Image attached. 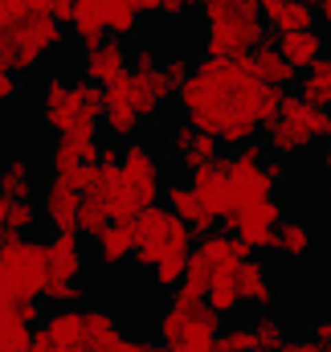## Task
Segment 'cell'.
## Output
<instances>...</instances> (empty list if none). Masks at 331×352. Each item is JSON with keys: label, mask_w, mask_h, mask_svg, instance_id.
<instances>
[{"label": "cell", "mask_w": 331, "mask_h": 352, "mask_svg": "<svg viewBox=\"0 0 331 352\" xmlns=\"http://www.w3.org/2000/svg\"><path fill=\"white\" fill-rule=\"evenodd\" d=\"M311 4H315V21L331 25V0H311Z\"/></svg>", "instance_id": "obj_52"}, {"label": "cell", "mask_w": 331, "mask_h": 352, "mask_svg": "<svg viewBox=\"0 0 331 352\" xmlns=\"http://www.w3.org/2000/svg\"><path fill=\"white\" fill-rule=\"evenodd\" d=\"M127 78V74H123ZM111 82V87H102V127L111 131V140H135V131L144 127V115H139V107L131 102V94H127V82Z\"/></svg>", "instance_id": "obj_17"}, {"label": "cell", "mask_w": 331, "mask_h": 352, "mask_svg": "<svg viewBox=\"0 0 331 352\" xmlns=\"http://www.w3.org/2000/svg\"><path fill=\"white\" fill-rule=\"evenodd\" d=\"M111 226V213H106V205H102V197H94V192H82L78 197V217H74V234L78 238H98L102 230Z\"/></svg>", "instance_id": "obj_31"}, {"label": "cell", "mask_w": 331, "mask_h": 352, "mask_svg": "<svg viewBox=\"0 0 331 352\" xmlns=\"http://www.w3.org/2000/svg\"><path fill=\"white\" fill-rule=\"evenodd\" d=\"M139 16H156V8H160V0H127Z\"/></svg>", "instance_id": "obj_51"}, {"label": "cell", "mask_w": 331, "mask_h": 352, "mask_svg": "<svg viewBox=\"0 0 331 352\" xmlns=\"http://www.w3.org/2000/svg\"><path fill=\"white\" fill-rule=\"evenodd\" d=\"M82 238L78 234H54L45 242V299L58 307H74L82 303Z\"/></svg>", "instance_id": "obj_9"}, {"label": "cell", "mask_w": 331, "mask_h": 352, "mask_svg": "<svg viewBox=\"0 0 331 352\" xmlns=\"http://www.w3.org/2000/svg\"><path fill=\"white\" fill-rule=\"evenodd\" d=\"M188 188H192V197L201 201V209L209 213V217H225L229 209H233V192H229V173H225V160H217V164H205V168H196V173H188L184 180Z\"/></svg>", "instance_id": "obj_16"}, {"label": "cell", "mask_w": 331, "mask_h": 352, "mask_svg": "<svg viewBox=\"0 0 331 352\" xmlns=\"http://www.w3.org/2000/svg\"><path fill=\"white\" fill-rule=\"evenodd\" d=\"M323 168L331 173V144H328V152H323Z\"/></svg>", "instance_id": "obj_57"}, {"label": "cell", "mask_w": 331, "mask_h": 352, "mask_svg": "<svg viewBox=\"0 0 331 352\" xmlns=\"http://www.w3.org/2000/svg\"><path fill=\"white\" fill-rule=\"evenodd\" d=\"M131 70H160V54L152 50V45H139V50H131Z\"/></svg>", "instance_id": "obj_42"}, {"label": "cell", "mask_w": 331, "mask_h": 352, "mask_svg": "<svg viewBox=\"0 0 331 352\" xmlns=\"http://www.w3.org/2000/svg\"><path fill=\"white\" fill-rule=\"evenodd\" d=\"M16 94H21V82H16V74L0 66V107H8V102H16Z\"/></svg>", "instance_id": "obj_43"}, {"label": "cell", "mask_w": 331, "mask_h": 352, "mask_svg": "<svg viewBox=\"0 0 331 352\" xmlns=\"http://www.w3.org/2000/svg\"><path fill=\"white\" fill-rule=\"evenodd\" d=\"M299 98H303V102H311V107L331 111V66L323 62V58L303 74V82H299Z\"/></svg>", "instance_id": "obj_33"}, {"label": "cell", "mask_w": 331, "mask_h": 352, "mask_svg": "<svg viewBox=\"0 0 331 352\" xmlns=\"http://www.w3.org/2000/svg\"><path fill=\"white\" fill-rule=\"evenodd\" d=\"M274 254H282L286 263H311L319 254V234L307 221H278L274 230Z\"/></svg>", "instance_id": "obj_24"}, {"label": "cell", "mask_w": 331, "mask_h": 352, "mask_svg": "<svg viewBox=\"0 0 331 352\" xmlns=\"http://www.w3.org/2000/svg\"><path fill=\"white\" fill-rule=\"evenodd\" d=\"M4 303H12V295H8V283H4V274H0V307Z\"/></svg>", "instance_id": "obj_56"}, {"label": "cell", "mask_w": 331, "mask_h": 352, "mask_svg": "<svg viewBox=\"0 0 331 352\" xmlns=\"http://www.w3.org/2000/svg\"><path fill=\"white\" fill-rule=\"evenodd\" d=\"M282 221V205L274 197L266 201H249V205H233L225 213V226L233 230V238L246 246L249 254H266L274 250V230Z\"/></svg>", "instance_id": "obj_12"}, {"label": "cell", "mask_w": 331, "mask_h": 352, "mask_svg": "<svg viewBox=\"0 0 331 352\" xmlns=\"http://www.w3.org/2000/svg\"><path fill=\"white\" fill-rule=\"evenodd\" d=\"M78 197H82V192H74V188H66V184L49 180V184H45V192H41V205H37L41 221H45V226H49L54 234H74V217H78Z\"/></svg>", "instance_id": "obj_21"}, {"label": "cell", "mask_w": 331, "mask_h": 352, "mask_svg": "<svg viewBox=\"0 0 331 352\" xmlns=\"http://www.w3.org/2000/svg\"><path fill=\"white\" fill-rule=\"evenodd\" d=\"M49 16H54L58 25H70V16H74V0H49Z\"/></svg>", "instance_id": "obj_47"}, {"label": "cell", "mask_w": 331, "mask_h": 352, "mask_svg": "<svg viewBox=\"0 0 331 352\" xmlns=\"http://www.w3.org/2000/svg\"><path fill=\"white\" fill-rule=\"evenodd\" d=\"M37 221H41V213H37V205H33V197H29V201H12V213H8V226H4V230L29 234Z\"/></svg>", "instance_id": "obj_38"}, {"label": "cell", "mask_w": 331, "mask_h": 352, "mask_svg": "<svg viewBox=\"0 0 331 352\" xmlns=\"http://www.w3.org/2000/svg\"><path fill=\"white\" fill-rule=\"evenodd\" d=\"M253 258L246 246L233 238V234H221V230H213V234H205L201 242H196V250L188 254V274H196V278H221V274H233L238 263H246Z\"/></svg>", "instance_id": "obj_14"}, {"label": "cell", "mask_w": 331, "mask_h": 352, "mask_svg": "<svg viewBox=\"0 0 331 352\" xmlns=\"http://www.w3.org/2000/svg\"><path fill=\"white\" fill-rule=\"evenodd\" d=\"M0 192L12 197V201H29L33 197V168H29V156L25 152H12L0 164Z\"/></svg>", "instance_id": "obj_30"}, {"label": "cell", "mask_w": 331, "mask_h": 352, "mask_svg": "<svg viewBox=\"0 0 331 352\" xmlns=\"http://www.w3.org/2000/svg\"><path fill=\"white\" fill-rule=\"evenodd\" d=\"M0 274L12 299H41L45 295V242L16 234L0 250Z\"/></svg>", "instance_id": "obj_10"}, {"label": "cell", "mask_w": 331, "mask_h": 352, "mask_svg": "<svg viewBox=\"0 0 331 352\" xmlns=\"http://www.w3.org/2000/svg\"><path fill=\"white\" fill-rule=\"evenodd\" d=\"M253 4H258V12H262V21H274V16H278V12H282V8H286L290 0H253Z\"/></svg>", "instance_id": "obj_49"}, {"label": "cell", "mask_w": 331, "mask_h": 352, "mask_svg": "<svg viewBox=\"0 0 331 352\" xmlns=\"http://www.w3.org/2000/svg\"><path fill=\"white\" fill-rule=\"evenodd\" d=\"M131 238H135L131 258H135V266H144V270H156L172 254H192V234L168 213L164 205H148L131 221Z\"/></svg>", "instance_id": "obj_7"}, {"label": "cell", "mask_w": 331, "mask_h": 352, "mask_svg": "<svg viewBox=\"0 0 331 352\" xmlns=\"http://www.w3.org/2000/svg\"><path fill=\"white\" fill-rule=\"evenodd\" d=\"M41 119L54 135H98L102 90L86 78L54 74L41 94Z\"/></svg>", "instance_id": "obj_4"}, {"label": "cell", "mask_w": 331, "mask_h": 352, "mask_svg": "<svg viewBox=\"0 0 331 352\" xmlns=\"http://www.w3.org/2000/svg\"><path fill=\"white\" fill-rule=\"evenodd\" d=\"M82 311V349L86 352H106L123 332H119V316L111 311V307H98V303H90V307H78Z\"/></svg>", "instance_id": "obj_25"}, {"label": "cell", "mask_w": 331, "mask_h": 352, "mask_svg": "<svg viewBox=\"0 0 331 352\" xmlns=\"http://www.w3.org/2000/svg\"><path fill=\"white\" fill-rule=\"evenodd\" d=\"M270 25H274L278 33H290V29H315V4H311V0H290Z\"/></svg>", "instance_id": "obj_36"}, {"label": "cell", "mask_w": 331, "mask_h": 352, "mask_svg": "<svg viewBox=\"0 0 331 352\" xmlns=\"http://www.w3.org/2000/svg\"><path fill=\"white\" fill-rule=\"evenodd\" d=\"M160 188H164V168H160L156 152L144 140H127L123 160H119V184L102 197V205H106L111 221L131 226L148 205H160Z\"/></svg>", "instance_id": "obj_2"}, {"label": "cell", "mask_w": 331, "mask_h": 352, "mask_svg": "<svg viewBox=\"0 0 331 352\" xmlns=\"http://www.w3.org/2000/svg\"><path fill=\"white\" fill-rule=\"evenodd\" d=\"M323 140H331V111L303 102L299 94H282L278 119L266 123V152L274 160H295Z\"/></svg>", "instance_id": "obj_5"}, {"label": "cell", "mask_w": 331, "mask_h": 352, "mask_svg": "<svg viewBox=\"0 0 331 352\" xmlns=\"http://www.w3.org/2000/svg\"><path fill=\"white\" fill-rule=\"evenodd\" d=\"M12 320H16V311H12V303H4V307H0V336H4V328H8Z\"/></svg>", "instance_id": "obj_55"}, {"label": "cell", "mask_w": 331, "mask_h": 352, "mask_svg": "<svg viewBox=\"0 0 331 352\" xmlns=\"http://www.w3.org/2000/svg\"><path fill=\"white\" fill-rule=\"evenodd\" d=\"M168 152H172V160H176L184 173H196V168L221 160V144H217L213 135L196 131L192 123H176V127L168 131Z\"/></svg>", "instance_id": "obj_15"}, {"label": "cell", "mask_w": 331, "mask_h": 352, "mask_svg": "<svg viewBox=\"0 0 331 352\" xmlns=\"http://www.w3.org/2000/svg\"><path fill=\"white\" fill-rule=\"evenodd\" d=\"M70 33H74V41L90 50V45H98L102 37H106V21H102V0H74V16H70V25H66Z\"/></svg>", "instance_id": "obj_27"}, {"label": "cell", "mask_w": 331, "mask_h": 352, "mask_svg": "<svg viewBox=\"0 0 331 352\" xmlns=\"http://www.w3.org/2000/svg\"><path fill=\"white\" fill-rule=\"evenodd\" d=\"M266 148L246 144L233 152V160H225V173H229V192H233V205H249V201H266L274 197V180L266 173Z\"/></svg>", "instance_id": "obj_13"}, {"label": "cell", "mask_w": 331, "mask_h": 352, "mask_svg": "<svg viewBox=\"0 0 331 352\" xmlns=\"http://www.w3.org/2000/svg\"><path fill=\"white\" fill-rule=\"evenodd\" d=\"M311 344H315V352H331V320H319L315 328H311V336H307Z\"/></svg>", "instance_id": "obj_46"}, {"label": "cell", "mask_w": 331, "mask_h": 352, "mask_svg": "<svg viewBox=\"0 0 331 352\" xmlns=\"http://www.w3.org/2000/svg\"><path fill=\"white\" fill-rule=\"evenodd\" d=\"M131 250H135V238H131V226H119V221H111L98 238H94V258L102 266H123L131 258Z\"/></svg>", "instance_id": "obj_29"}, {"label": "cell", "mask_w": 331, "mask_h": 352, "mask_svg": "<svg viewBox=\"0 0 331 352\" xmlns=\"http://www.w3.org/2000/svg\"><path fill=\"white\" fill-rule=\"evenodd\" d=\"M8 213H12V197H4V192H0V230L8 226Z\"/></svg>", "instance_id": "obj_54"}, {"label": "cell", "mask_w": 331, "mask_h": 352, "mask_svg": "<svg viewBox=\"0 0 331 352\" xmlns=\"http://www.w3.org/2000/svg\"><path fill=\"white\" fill-rule=\"evenodd\" d=\"M233 287H238V303H242V307H253V311H270L274 299H278V287H274V278H270V270H266L262 258L238 263Z\"/></svg>", "instance_id": "obj_19"}, {"label": "cell", "mask_w": 331, "mask_h": 352, "mask_svg": "<svg viewBox=\"0 0 331 352\" xmlns=\"http://www.w3.org/2000/svg\"><path fill=\"white\" fill-rule=\"evenodd\" d=\"M282 94L286 90H278V87H262L258 82V90H253V102H249V115H253V123H274L278 119V107H282Z\"/></svg>", "instance_id": "obj_37"}, {"label": "cell", "mask_w": 331, "mask_h": 352, "mask_svg": "<svg viewBox=\"0 0 331 352\" xmlns=\"http://www.w3.org/2000/svg\"><path fill=\"white\" fill-rule=\"evenodd\" d=\"M98 135H58L49 148V180L86 192L90 184V168L98 164Z\"/></svg>", "instance_id": "obj_11"}, {"label": "cell", "mask_w": 331, "mask_h": 352, "mask_svg": "<svg viewBox=\"0 0 331 352\" xmlns=\"http://www.w3.org/2000/svg\"><path fill=\"white\" fill-rule=\"evenodd\" d=\"M196 0H160V8H156V16H164V21H180L188 8H192Z\"/></svg>", "instance_id": "obj_45"}, {"label": "cell", "mask_w": 331, "mask_h": 352, "mask_svg": "<svg viewBox=\"0 0 331 352\" xmlns=\"http://www.w3.org/2000/svg\"><path fill=\"white\" fill-rule=\"evenodd\" d=\"M205 307H209V311H217L221 320L242 311V303H238V287H233V274L209 278V287H205Z\"/></svg>", "instance_id": "obj_34"}, {"label": "cell", "mask_w": 331, "mask_h": 352, "mask_svg": "<svg viewBox=\"0 0 331 352\" xmlns=\"http://www.w3.org/2000/svg\"><path fill=\"white\" fill-rule=\"evenodd\" d=\"M123 82H127V94H131V102L139 107L144 119H156L168 102H172V82H168L160 70H127Z\"/></svg>", "instance_id": "obj_20"}, {"label": "cell", "mask_w": 331, "mask_h": 352, "mask_svg": "<svg viewBox=\"0 0 331 352\" xmlns=\"http://www.w3.org/2000/svg\"><path fill=\"white\" fill-rule=\"evenodd\" d=\"M253 74L249 58H205L180 87L172 90L176 107L184 111V123L213 135L225 148H246L258 140V123L249 115L253 102Z\"/></svg>", "instance_id": "obj_1"}, {"label": "cell", "mask_w": 331, "mask_h": 352, "mask_svg": "<svg viewBox=\"0 0 331 352\" xmlns=\"http://www.w3.org/2000/svg\"><path fill=\"white\" fill-rule=\"evenodd\" d=\"M221 336V316L205 303H180L172 299L160 316V344L164 352H213Z\"/></svg>", "instance_id": "obj_8"}, {"label": "cell", "mask_w": 331, "mask_h": 352, "mask_svg": "<svg viewBox=\"0 0 331 352\" xmlns=\"http://www.w3.org/2000/svg\"><path fill=\"white\" fill-rule=\"evenodd\" d=\"M29 324H21V320H12L8 328H4V336H0V352H25V344H29Z\"/></svg>", "instance_id": "obj_41"}, {"label": "cell", "mask_w": 331, "mask_h": 352, "mask_svg": "<svg viewBox=\"0 0 331 352\" xmlns=\"http://www.w3.org/2000/svg\"><path fill=\"white\" fill-rule=\"evenodd\" d=\"M184 270H188V254H172V258H164L152 274H156V283H160L164 291H172V287L184 278Z\"/></svg>", "instance_id": "obj_40"}, {"label": "cell", "mask_w": 331, "mask_h": 352, "mask_svg": "<svg viewBox=\"0 0 331 352\" xmlns=\"http://www.w3.org/2000/svg\"><path fill=\"white\" fill-rule=\"evenodd\" d=\"M205 8V58H242L266 41V21L253 0H196Z\"/></svg>", "instance_id": "obj_3"}, {"label": "cell", "mask_w": 331, "mask_h": 352, "mask_svg": "<svg viewBox=\"0 0 331 352\" xmlns=\"http://www.w3.org/2000/svg\"><path fill=\"white\" fill-rule=\"evenodd\" d=\"M58 352H86V349H58Z\"/></svg>", "instance_id": "obj_58"}, {"label": "cell", "mask_w": 331, "mask_h": 352, "mask_svg": "<svg viewBox=\"0 0 331 352\" xmlns=\"http://www.w3.org/2000/svg\"><path fill=\"white\" fill-rule=\"evenodd\" d=\"M282 58H286V66L299 74H307L323 54H328V45H323V37L315 33V29H290V33H278V45H274Z\"/></svg>", "instance_id": "obj_23"}, {"label": "cell", "mask_w": 331, "mask_h": 352, "mask_svg": "<svg viewBox=\"0 0 331 352\" xmlns=\"http://www.w3.org/2000/svg\"><path fill=\"white\" fill-rule=\"evenodd\" d=\"M160 74H164L168 82H172V90L180 87L188 74H192V54H184V50H176V54H168V58H160Z\"/></svg>", "instance_id": "obj_39"}, {"label": "cell", "mask_w": 331, "mask_h": 352, "mask_svg": "<svg viewBox=\"0 0 331 352\" xmlns=\"http://www.w3.org/2000/svg\"><path fill=\"white\" fill-rule=\"evenodd\" d=\"M249 332H253V340H258L262 352H278L286 340H290V336H286V324H282L274 311H258L253 324H249Z\"/></svg>", "instance_id": "obj_35"}, {"label": "cell", "mask_w": 331, "mask_h": 352, "mask_svg": "<svg viewBox=\"0 0 331 352\" xmlns=\"http://www.w3.org/2000/svg\"><path fill=\"white\" fill-rule=\"evenodd\" d=\"M249 74H253V82H262V87H278L286 90L290 87V78H295V70L286 66V58L274 50V45H258V50H249Z\"/></svg>", "instance_id": "obj_26"}, {"label": "cell", "mask_w": 331, "mask_h": 352, "mask_svg": "<svg viewBox=\"0 0 331 352\" xmlns=\"http://www.w3.org/2000/svg\"><path fill=\"white\" fill-rule=\"evenodd\" d=\"M41 328L54 340V352L58 349H82V311L78 307H54L41 320Z\"/></svg>", "instance_id": "obj_28"}, {"label": "cell", "mask_w": 331, "mask_h": 352, "mask_svg": "<svg viewBox=\"0 0 331 352\" xmlns=\"http://www.w3.org/2000/svg\"><path fill=\"white\" fill-rule=\"evenodd\" d=\"M278 352H315V344H311V340H286Z\"/></svg>", "instance_id": "obj_53"}, {"label": "cell", "mask_w": 331, "mask_h": 352, "mask_svg": "<svg viewBox=\"0 0 331 352\" xmlns=\"http://www.w3.org/2000/svg\"><path fill=\"white\" fill-rule=\"evenodd\" d=\"M58 45H62V25L49 12H37V16H21V21L0 25V66L12 70V74L37 70Z\"/></svg>", "instance_id": "obj_6"}, {"label": "cell", "mask_w": 331, "mask_h": 352, "mask_svg": "<svg viewBox=\"0 0 331 352\" xmlns=\"http://www.w3.org/2000/svg\"><path fill=\"white\" fill-rule=\"evenodd\" d=\"M266 173H270V180H274V188L286 180V160H274V156H266Z\"/></svg>", "instance_id": "obj_50"}, {"label": "cell", "mask_w": 331, "mask_h": 352, "mask_svg": "<svg viewBox=\"0 0 331 352\" xmlns=\"http://www.w3.org/2000/svg\"><path fill=\"white\" fill-rule=\"evenodd\" d=\"M106 352H156V344H152V340H144V336H119Z\"/></svg>", "instance_id": "obj_44"}, {"label": "cell", "mask_w": 331, "mask_h": 352, "mask_svg": "<svg viewBox=\"0 0 331 352\" xmlns=\"http://www.w3.org/2000/svg\"><path fill=\"white\" fill-rule=\"evenodd\" d=\"M164 197H168V213L188 230V234H196V238H205V234H213L217 230V217H209L205 209H201V201L192 197V188L188 184H168L164 188Z\"/></svg>", "instance_id": "obj_22"}, {"label": "cell", "mask_w": 331, "mask_h": 352, "mask_svg": "<svg viewBox=\"0 0 331 352\" xmlns=\"http://www.w3.org/2000/svg\"><path fill=\"white\" fill-rule=\"evenodd\" d=\"M102 21H106V33H111L115 41L135 37V33H139V25H144V16H139L127 0H102Z\"/></svg>", "instance_id": "obj_32"}, {"label": "cell", "mask_w": 331, "mask_h": 352, "mask_svg": "<svg viewBox=\"0 0 331 352\" xmlns=\"http://www.w3.org/2000/svg\"><path fill=\"white\" fill-rule=\"evenodd\" d=\"M127 58H131V50H127L123 41L102 37L98 45L82 50V78L86 82H94L98 90L111 87V82H119V78L127 74Z\"/></svg>", "instance_id": "obj_18"}, {"label": "cell", "mask_w": 331, "mask_h": 352, "mask_svg": "<svg viewBox=\"0 0 331 352\" xmlns=\"http://www.w3.org/2000/svg\"><path fill=\"white\" fill-rule=\"evenodd\" d=\"M25 352H54V340L45 336V328H33V332H29V344H25Z\"/></svg>", "instance_id": "obj_48"}]
</instances>
